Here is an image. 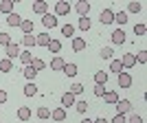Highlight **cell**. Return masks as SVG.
<instances>
[{"label": "cell", "mask_w": 147, "mask_h": 123, "mask_svg": "<svg viewBox=\"0 0 147 123\" xmlns=\"http://www.w3.org/2000/svg\"><path fill=\"white\" fill-rule=\"evenodd\" d=\"M99 22L101 24H112L114 22V11L112 9H103V11L99 13Z\"/></svg>", "instance_id": "obj_1"}, {"label": "cell", "mask_w": 147, "mask_h": 123, "mask_svg": "<svg viewBox=\"0 0 147 123\" xmlns=\"http://www.w3.org/2000/svg\"><path fill=\"white\" fill-rule=\"evenodd\" d=\"M42 22H44L46 29H53V26H57V16H53V13H44Z\"/></svg>", "instance_id": "obj_2"}, {"label": "cell", "mask_w": 147, "mask_h": 123, "mask_svg": "<svg viewBox=\"0 0 147 123\" xmlns=\"http://www.w3.org/2000/svg\"><path fill=\"white\" fill-rule=\"evenodd\" d=\"M7 57H9V59H16V57H20V46L16 42H11L9 44V46H7Z\"/></svg>", "instance_id": "obj_3"}, {"label": "cell", "mask_w": 147, "mask_h": 123, "mask_svg": "<svg viewBox=\"0 0 147 123\" xmlns=\"http://www.w3.org/2000/svg\"><path fill=\"white\" fill-rule=\"evenodd\" d=\"M129 110H132V101H127V99L117 101V112H119V114H127Z\"/></svg>", "instance_id": "obj_4"}, {"label": "cell", "mask_w": 147, "mask_h": 123, "mask_svg": "<svg viewBox=\"0 0 147 123\" xmlns=\"http://www.w3.org/2000/svg\"><path fill=\"white\" fill-rule=\"evenodd\" d=\"M132 81H134V79H132V75H129V73H119V86H121V88H129V86H132Z\"/></svg>", "instance_id": "obj_5"}, {"label": "cell", "mask_w": 147, "mask_h": 123, "mask_svg": "<svg viewBox=\"0 0 147 123\" xmlns=\"http://www.w3.org/2000/svg\"><path fill=\"white\" fill-rule=\"evenodd\" d=\"M68 13H70V5H68V2L61 0V2L55 5V16H68Z\"/></svg>", "instance_id": "obj_6"}, {"label": "cell", "mask_w": 147, "mask_h": 123, "mask_svg": "<svg viewBox=\"0 0 147 123\" xmlns=\"http://www.w3.org/2000/svg\"><path fill=\"white\" fill-rule=\"evenodd\" d=\"M88 11H90V2L79 0V2H77V13H79L81 18H88Z\"/></svg>", "instance_id": "obj_7"}, {"label": "cell", "mask_w": 147, "mask_h": 123, "mask_svg": "<svg viewBox=\"0 0 147 123\" xmlns=\"http://www.w3.org/2000/svg\"><path fill=\"white\" fill-rule=\"evenodd\" d=\"M64 66H66V62H64V57L55 55L53 59H51V68H53V70H57V73H59V70H64Z\"/></svg>", "instance_id": "obj_8"}, {"label": "cell", "mask_w": 147, "mask_h": 123, "mask_svg": "<svg viewBox=\"0 0 147 123\" xmlns=\"http://www.w3.org/2000/svg\"><path fill=\"white\" fill-rule=\"evenodd\" d=\"M121 64H123V70H125V68H132V66L136 64L134 53H127V55H123V57H121Z\"/></svg>", "instance_id": "obj_9"}, {"label": "cell", "mask_w": 147, "mask_h": 123, "mask_svg": "<svg viewBox=\"0 0 147 123\" xmlns=\"http://www.w3.org/2000/svg\"><path fill=\"white\" fill-rule=\"evenodd\" d=\"M125 37H127V35H125V31L117 29L114 33H112V44H123V42H125Z\"/></svg>", "instance_id": "obj_10"}, {"label": "cell", "mask_w": 147, "mask_h": 123, "mask_svg": "<svg viewBox=\"0 0 147 123\" xmlns=\"http://www.w3.org/2000/svg\"><path fill=\"white\" fill-rule=\"evenodd\" d=\"M20 22H22V18H20L16 11L7 16V24H9V26H20Z\"/></svg>", "instance_id": "obj_11"}, {"label": "cell", "mask_w": 147, "mask_h": 123, "mask_svg": "<svg viewBox=\"0 0 147 123\" xmlns=\"http://www.w3.org/2000/svg\"><path fill=\"white\" fill-rule=\"evenodd\" d=\"M0 13H13V0H2L0 2Z\"/></svg>", "instance_id": "obj_12"}, {"label": "cell", "mask_w": 147, "mask_h": 123, "mask_svg": "<svg viewBox=\"0 0 147 123\" xmlns=\"http://www.w3.org/2000/svg\"><path fill=\"white\" fill-rule=\"evenodd\" d=\"M46 9H49V5H46L44 0H35V5H33V11H35V13L44 16V13H46Z\"/></svg>", "instance_id": "obj_13"}, {"label": "cell", "mask_w": 147, "mask_h": 123, "mask_svg": "<svg viewBox=\"0 0 147 123\" xmlns=\"http://www.w3.org/2000/svg\"><path fill=\"white\" fill-rule=\"evenodd\" d=\"M49 42H51L49 33H40V35H35V44H37V46H49Z\"/></svg>", "instance_id": "obj_14"}, {"label": "cell", "mask_w": 147, "mask_h": 123, "mask_svg": "<svg viewBox=\"0 0 147 123\" xmlns=\"http://www.w3.org/2000/svg\"><path fill=\"white\" fill-rule=\"evenodd\" d=\"M18 119H20V121H29V119H31V108H26V105L18 108Z\"/></svg>", "instance_id": "obj_15"}, {"label": "cell", "mask_w": 147, "mask_h": 123, "mask_svg": "<svg viewBox=\"0 0 147 123\" xmlns=\"http://www.w3.org/2000/svg\"><path fill=\"white\" fill-rule=\"evenodd\" d=\"M84 49H86V40H84V37H75L73 40V51L79 53V51H84Z\"/></svg>", "instance_id": "obj_16"}, {"label": "cell", "mask_w": 147, "mask_h": 123, "mask_svg": "<svg viewBox=\"0 0 147 123\" xmlns=\"http://www.w3.org/2000/svg\"><path fill=\"white\" fill-rule=\"evenodd\" d=\"M0 70H2V73H11V70H13V62L9 59V57L0 59Z\"/></svg>", "instance_id": "obj_17"}, {"label": "cell", "mask_w": 147, "mask_h": 123, "mask_svg": "<svg viewBox=\"0 0 147 123\" xmlns=\"http://www.w3.org/2000/svg\"><path fill=\"white\" fill-rule=\"evenodd\" d=\"M61 105H64V108H70V105H75V95H70V92L61 95Z\"/></svg>", "instance_id": "obj_18"}, {"label": "cell", "mask_w": 147, "mask_h": 123, "mask_svg": "<svg viewBox=\"0 0 147 123\" xmlns=\"http://www.w3.org/2000/svg\"><path fill=\"white\" fill-rule=\"evenodd\" d=\"M20 62H22L24 66H29L31 62H33V53H31V51H20Z\"/></svg>", "instance_id": "obj_19"}, {"label": "cell", "mask_w": 147, "mask_h": 123, "mask_svg": "<svg viewBox=\"0 0 147 123\" xmlns=\"http://www.w3.org/2000/svg\"><path fill=\"white\" fill-rule=\"evenodd\" d=\"M46 49H49L51 53H59V51H61V42H59V40H55V37H51V42H49Z\"/></svg>", "instance_id": "obj_20"}, {"label": "cell", "mask_w": 147, "mask_h": 123, "mask_svg": "<svg viewBox=\"0 0 147 123\" xmlns=\"http://www.w3.org/2000/svg\"><path fill=\"white\" fill-rule=\"evenodd\" d=\"M22 75H24V77H26V79H29V81H33V79H35V75H37V70H35V68H33V66H31V64H29V66H24V70H22Z\"/></svg>", "instance_id": "obj_21"}, {"label": "cell", "mask_w": 147, "mask_h": 123, "mask_svg": "<svg viewBox=\"0 0 147 123\" xmlns=\"http://www.w3.org/2000/svg\"><path fill=\"white\" fill-rule=\"evenodd\" d=\"M51 117L55 119V121H64V119H66V110H64V108H55V110L51 112Z\"/></svg>", "instance_id": "obj_22"}, {"label": "cell", "mask_w": 147, "mask_h": 123, "mask_svg": "<svg viewBox=\"0 0 147 123\" xmlns=\"http://www.w3.org/2000/svg\"><path fill=\"white\" fill-rule=\"evenodd\" d=\"M24 95L26 97H33V95H37V86H35V81H29L24 86Z\"/></svg>", "instance_id": "obj_23"}, {"label": "cell", "mask_w": 147, "mask_h": 123, "mask_svg": "<svg viewBox=\"0 0 147 123\" xmlns=\"http://www.w3.org/2000/svg\"><path fill=\"white\" fill-rule=\"evenodd\" d=\"M20 29H22V33H33V22H31V20H22V22H20Z\"/></svg>", "instance_id": "obj_24"}, {"label": "cell", "mask_w": 147, "mask_h": 123, "mask_svg": "<svg viewBox=\"0 0 147 123\" xmlns=\"http://www.w3.org/2000/svg\"><path fill=\"white\" fill-rule=\"evenodd\" d=\"M22 44H24V46H35V35H33V33H26V35H22Z\"/></svg>", "instance_id": "obj_25"}, {"label": "cell", "mask_w": 147, "mask_h": 123, "mask_svg": "<svg viewBox=\"0 0 147 123\" xmlns=\"http://www.w3.org/2000/svg\"><path fill=\"white\" fill-rule=\"evenodd\" d=\"M94 81H97V84H101V86H105V81H108V73H105V70L94 73Z\"/></svg>", "instance_id": "obj_26"}, {"label": "cell", "mask_w": 147, "mask_h": 123, "mask_svg": "<svg viewBox=\"0 0 147 123\" xmlns=\"http://www.w3.org/2000/svg\"><path fill=\"white\" fill-rule=\"evenodd\" d=\"M114 22L123 26L125 22H127V13H125V11H119V13H114Z\"/></svg>", "instance_id": "obj_27"}, {"label": "cell", "mask_w": 147, "mask_h": 123, "mask_svg": "<svg viewBox=\"0 0 147 123\" xmlns=\"http://www.w3.org/2000/svg\"><path fill=\"white\" fill-rule=\"evenodd\" d=\"M31 66H33V68L37 70V73H40V70H44V68H46V64H44V59H40V57H33Z\"/></svg>", "instance_id": "obj_28"}, {"label": "cell", "mask_w": 147, "mask_h": 123, "mask_svg": "<svg viewBox=\"0 0 147 123\" xmlns=\"http://www.w3.org/2000/svg\"><path fill=\"white\" fill-rule=\"evenodd\" d=\"M61 73H66L68 77H75V75H77V64H66Z\"/></svg>", "instance_id": "obj_29"}, {"label": "cell", "mask_w": 147, "mask_h": 123, "mask_svg": "<svg viewBox=\"0 0 147 123\" xmlns=\"http://www.w3.org/2000/svg\"><path fill=\"white\" fill-rule=\"evenodd\" d=\"M110 70H112V73H123L121 59H112V62H110Z\"/></svg>", "instance_id": "obj_30"}, {"label": "cell", "mask_w": 147, "mask_h": 123, "mask_svg": "<svg viewBox=\"0 0 147 123\" xmlns=\"http://www.w3.org/2000/svg\"><path fill=\"white\" fill-rule=\"evenodd\" d=\"M103 99H105V103H117V101H119V95H117V92H105V95H103Z\"/></svg>", "instance_id": "obj_31"}, {"label": "cell", "mask_w": 147, "mask_h": 123, "mask_svg": "<svg viewBox=\"0 0 147 123\" xmlns=\"http://www.w3.org/2000/svg\"><path fill=\"white\" fill-rule=\"evenodd\" d=\"M37 117H40V119L44 121V119H49V117H51V110L42 105V108H37Z\"/></svg>", "instance_id": "obj_32"}, {"label": "cell", "mask_w": 147, "mask_h": 123, "mask_svg": "<svg viewBox=\"0 0 147 123\" xmlns=\"http://www.w3.org/2000/svg\"><path fill=\"white\" fill-rule=\"evenodd\" d=\"M70 95H75V97H77V95H81V92H84V86H81V84H73V86H70Z\"/></svg>", "instance_id": "obj_33"}, {"label": "cell", "mask_w": 147, "mask_h": 123, "mask_svg": "<svg viewBox=\"0 0 147 123\" xmlns=\"http://www.w3.org/2000/svg\"><path fill=\"white\" fill-rule=\"evenodd\" d=\"M75 110H77V112H81V114H84V112L88 110V103H86V101H75Z\"/></svg>", "instance_id": "obj_34"}, {"label": "cell", "mask_w": 147, "mask_h": 123, "mask_svg": "<svg viewBox=\"0 0 147 123\" xmlns=\"http://www.w3.org/2000/svg\"><path fill=\"white\" fill-rule=\"evenodd\" d=\"M141 9H143L141 2H129V5H127V11H129V13H138Z\"/></svg>", "instance_id": "obj_35"}, {"label": "cell", "mask_w": 147, "mask_h": 123, "mask_svg": "<svg viewBox=\"0 0 147 123\" xmlns=\"http://www.w3.org/2000/svg\"><path fill=\"white\" fill-rule=\"evenodd\" d=\"M112 55H114V51H112V46H105V49H101V57H103V59H110Z\"/></svg>", "instance_id": "obj_36"}, {"label": "cell", "mask_w": 147, "mask_h": 123, "mask_svg": "<svg viewBox=\"0 0 147 123\" xmlns=\"http://www.w3.org/2000/svg\"><path fill=\"white\" fill-rule=\"evenodd\" d=\"M61 33H64L66 37H70V35L75 33V26H73V24H64V26H61Z\"/></svg>", "instance_id": "obj_37"}, {"label": "cell", "mask_w": 147, "mask_h": 123, "mask_svg": "<svg viewBox=\"0 0 147 123\" xmlns=\"http://www.w3.org/2000/svg\"><path fill=\"white\" fill-rule=\"evenodd\" d=\"M92 92H94L97 97H103V95H105V86H101V84H94V88H92Z\"/></svg>", "instance_id": "obj_38"}, {"label": "cell", "mask_w": 147, "mask_h": 123, "mask_svg": "<svg viewBox=\"0 0 147 123\" xmlns=\"http://www.w3.org/2000/svg\"><path fill=\"white\" fill-rule=\"evenodd\" d=\"M90 24H92L90 18H81V20H79V29H81V31H88V29H90Z\"/></svg>", "instance_id": "obj_39"}, {"label": "cell", "mask_w": 147, "mask_h": 123, "mask_svg": "<svg viewBox=\"0 0 147 123\" xmlns=\"http://www.w3.org/2000/svg\"><path fill=\"white\" fill-rule=\"evenodd\" d=\"M0 44H2V46H9V44H11V35H9V33H0Z\"/></svg>", "instance_id": "obj_40"}, {"label": "cell", "mask_w": 147, "mask_h": 123, "mask_svg": "<svg viewBox=\"0 0 147 123\" xmlns=\"http://www.w3.org/2000/svg\"><path fill=\"white\" fill-rule=\"evenodd\" d=\"M134 33H136V35H145V33H147V26L143 24V22H141V24H136L134 26Z\"/></svg>", "instance_id": "obj_41"}, {"label": "cell", "mask_w": 147, "mask_h": 123, "mask_svg": "<svg viewBox=\"0 0 147 123\" xmlns=\"http://www.w3.org/2000/svg\"><path fill=\"white\" fill-rule=\"evenodd\" d=\"M134 59H136V62H141V64H145V62H147V51H141L138 55H134Z\"/></svg>", "instance_id": "obj_42"}, {"label": "cell", "mask_w": 147, "mask_h": 123, "mask_svg": "<svg viewBox=\"0 0 147 123\" xmlns=\"http://www.w3.org/2000/svg\"><path fill=\"white\" fill-rule=\"evenodd\" d=\"M112 123H125V114H114V117H112Z\"/></svg>", "instance_id": "obj_43"}, {"label": "cell", "mask_w": 147, "mask_h": 123, "mask_svg": "<svg viewBox=\"0 0 147 123\" xmlns=\"http://www.w3.org/2000/svg\"><path fill=\"white\" fill-rule=\"evenodd\" d=\"M125 123H143V119L138 117V114H132L129 119H125Z\"/></svg>", "instance_id": "obj_44"}, {"label": "cell", "mask_w": 147, "mask_h": 123, "mask_svg": "<svg viewBox=\"0 0 147 123\" xmlns=\"http://www.w3.org/2000/svg\"><path fill=\"white\" fill-rule=\"evenodd\" d=\"M5 101H7V92H5V90H0V105L5 103Z\"/></svg>", "instance_id": "obj_45"}, {"label": "cell", "mask_w": 147, "mask_h": 123, "mask_svg": "<svg viewBox=\"0 0 147 123\" xmlns=\"http://www.w3.org/2000/svg\"><path fill=\"white\" fill-rule=\"evenodd\" d=\"M92 123H108V119H105V117H99V119H94Z\"/></svg>", "instance_id": "obj_46"}, {"label": "cell", "mask_w": 147, "mask_h": 123, "mask_svg": "<svg viewBox=\"0 0 147 123\" xmlns=\"http://www.w3.org/2000/svg\"><path fill=\"white\" fill-rule=\"evenodd\" d=\"M81 123H92V121H90V119H84V121H81Z\"/></svg>", "instance_id": "obj_47"}, {"label": "cell", "mask_w": 147, "mask_h": 123, "mask_svg": "<svg viewBox=\"0 0 147 123\" xmlns=\"http://www.w3.org/2000/svg\"><path fill=\"white\" fill-rule=\"evenodd\" d=\"M40 123H44V121H40Z\"/></svg>", "instance_id": "obj_48"}]
</instances>
